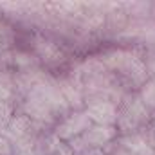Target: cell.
I'll return each mask as SVG.
<instances>
[{"instance_id": "cell-5", "label": "cell", "mask_w": 155, "mask_h": 155, "mask_svg": "<svg viewBox=\"0 0 155 155\" xmlns=\"http://www.w3.org/2000/svg\"><path fill=\"white\" fill-rule=\"evenodd\" d=\"M123 150H126L132 155H153V148L152 144L143 137V135H128L121 141Z\"/></svg>"}, {"instance_id": "cell-9", "label": "cell", "mask_w": 155, "mask_h": 155, "mask_svg": "<svg viewBox=\"0 0 155 155\" xmlns=\"http://www.w3.org/2000/svg\"><path fill=\"white\" fill-rule=\"evenodd\" d=\"M146 71H148L150 74H153V76H155V58H152V60H150V63L146 65Z\"/></svg>"}, {"instance_id": "cell-6", "label": "cell", "mask_w": 155, "mask_h": 155, "mask_svg": "<svg viewBox=\"0 0 155 155\" xmlns=\"http://www.w3.org/2000/svg\"><path fill=\"white\" fill-rule=\"evenodd\" d=\"M141 101L146 108H155V79L148 81L141 90Z\"/></svg>"}, {"instance_id": "cell-4", "label": "cell", "mask_w": 155, "mask_h": 155, "mask_svg": "<svg viewBox=\"0 0 155 155\" xmlns=\"http://www.w3.org/2000/svg\"><path fill=\"white\" fill-rule=\"evenodd\" d=\"M148 119H150V112H148V108L143 105L141 99H134V101L126 107V110H124V116H123V123H121V126H123L124 130H134V128H137L139 124L146 123Z\"/></svg>"}, {"instance_id": "cell-11", "label": "cell", "mask_w": 155, "mask_h": 155, "mask_svg": "<svg viewBox=\"0 0 155 155\" xmlns=\"http://www.w3.org/2000/svg\"><path fill=\"white\" fill-rule=\"evenodd\" d=\"M114 155H132V153H128L126 150H117V152H116Z\"/></svg>"}, {"instance_id": "cell-1", "label": "cell", "mask_w": 155, "mask_h": 155, "mask_svg": "<svg viewBox=\"0 0 155 155\" xmlns=\"http://www.w3.org/2000/svg\"><path fill=\"white\" fill-rule=\"evenodd\" d=\"M105 65L110 67V69L121 71L123 74L130 76L134 81H144L146 76H148L146 65L135 54H132L128 51H116V52L108 54L107 60H105Z\"/></svg>"}, {"instance_id": "cell-10", "label": "cell", "mask_w": 155, "mask_h": 155, "mask_svg": "<svg viewBox=\"0 0 155 155\" xmlns=\"http://www.w3.org/2000/svg\"><path fill=\"white\" fill-rule=\"evenodd\" d=\"M83 155H103V153H101L99 150H87Z\"/></svg>"}, {"instance_id": "cell-8", "label": "cell", "mask_w": 155, "mask_h": 155, "mask_svg": "<svg viewBox=\"0 0 155 155\" xmlns=\"http://www.w3.org/2000/svg\"><path fill=\"white\" fill-rule=\"evenodd\" d=\"M0 155H11V144L5 137H0Z\"/></svg>"}, {"instance_id": "cell-3", "label": "cell", "mask_w": 155, "mask_h": 155, "mask_svg": "<svg viewBox=\"0 0 155 155\" xmlns=\"http://www.w3.org/2000/svg\"><path fill=\"white\" fill-rule=\"evenodd\" d=\"M90 126H92V121L88 119V116H87L85 112H83V114L78 112V114H72V116L58 128V137L71 141V139H74L78 135L85 134Z\"/></svg>"}, {"instance_id": "cell-2", "label": "cell", "mask_w": 155, "mask_h": 155, "mask_svg": "<svg viewBox=\"0 0 155 155\" xmlns=\"http://www.w3.org/2000/svg\"><path fill=\"white\" fill-rule=\"evenodd\" d=\"M85 114L88 116V119L92 123H96L97 126H112L117 121L116 107H114V103H110L107 99H101V101L92 103Z\"/></svg>"}, {"instance_id": "cell-7", "label": "cell", "mask_w": 155, "mask_h": 155, "mask_svg": "<svg viewBox=\"0 0 155 155\" xmlns=\"http://www.w3.org/2000/svg\"><path fill=\"white\" fill-rule=\"evenodd\" d=\"M9 116H11V107H7L5 101H0V130H4L9 124Z\"/></svg>"}]
</instances>
